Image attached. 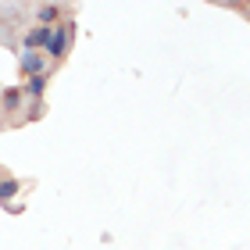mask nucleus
Here are the masks:
<instances>
[{
    "instance_id": "1",
    "label": "nucleus",
    "mask_w": 250,
    "mask_h": 250,
    "mask_svg": "<svg viewBox=\"0 0 250 250\" xmlns=\"http://www.w3.org/2000/svg\"><path fill=\"white\" fill-rule=\"evenodd\" d=\"M72 32H75V25H72V21H61V25H54V36H50V47H47V58H50V64L64 61V54H68V40H72Z\"/></svg>"
},
{
    "instance_id": "2",
    "label": "nucleus",
    "mask_w": 250,
    "mask_h": 250,
    "mask_svg": "<svg viewBox=\"0 0 250 250\" xmlns=\"http://www.w3.org/2000/svg\"><path fill=\"white\" fill-rule=\"evenodd\" d=\"M18 72L21 75H50V58L47 54H40V50H25V54H18Z\"/></svg>"
},
{
    "instance_id": "3",
    "label": "nucleus",
    "mask_w": 250,
    "mask_h": 250,
    "mask_svg": "<svg viewBox=\"0 0 250 250\" xmlns=\"http://www.w3.org/2000/svg\"><path fill=\"white\" fill-rule=\"evenodd\" d=\"M50 36H54V29H47V25H32L29 32H25V50H40V54H47V47H50Z\"/></svg>"
},
{
    "instance_id": "4",
    "label": "nucleus",
    "mask_w": 250,
    "mask_h": 250,
    "mask_svg": "<svg viewBox=\"0 0 250 250\" xmlns=\"http://www.w3.org/2000/svg\"><path fill=\"white\" fill-rule=\"evenodd\" d=\"M36 25H47V29H54V25H61V7L58 4H40V11H36Z\"/></svg>"
},
{
    "instance_id": "5",
    "label": "nucleus",
    "mask_w": 250,
    "mask_h": 250,
    "mask_svg": "<svg viewBox=\"0 0 250 250\" xmlns=\"http://www.w3.org/2000/svg\"><path fill=\"white\" fill-rule=\"evenodd\" d=\"M21 97H25V89H21V86H7L4 97H0V111H18Z\"/></svg>"
},
{
    "instance_id": "6",
    "label": "nucleus",
    "mask_w": 250,
    "mask_h": 250,
    "mask_svg": "<svg viewBox=\"0 0 250 250\" xmlns=\"http://www.w3.org/2000/svg\"><path fill=\"white\" fill-rule=\"evenodd\" d=\"M47 83H50V75H32V79H25V86H21V89H25L32 100H40L43 93H47Z\"/></svg>"
},
{
    "instance_id": "7",
    "label": "nucleus",
    "mask_w": 250,
    "mask_h": 250,
    "mask_svg": "<svg viewBox=\"0 0 250 250\" xmlns=\"http://www.w3.org/2000/svg\"><path fill=\"white\" fill-rule=\"evenodd\" d=\"M21 193V183L18 179H0V204H11Z\"/></svg>"
}]
</instances>
